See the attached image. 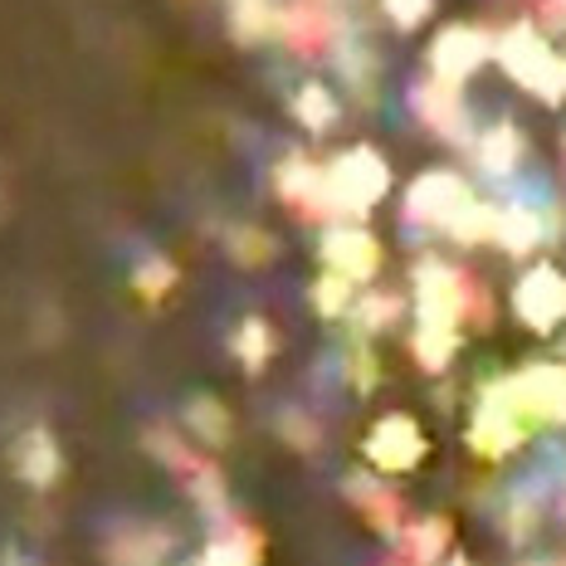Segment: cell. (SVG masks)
<instances>
[{"instance_id": "cell-1", "label": "cell", "mask_w": 566, "mask_h": 566, "mask_svg": "<svg viewBox=\"0 0 566 566\" xmlns=\"http://www.w3.org/2000/svg\"><path fill=\"white\" fill-rule=\"evenodd\" d=\"M499 59H503V69H509V74H513L523 88H537L542 98H562L566 64H562L557 54H552V44H542L527 25H517V30L503 34Z\"/></svg>"}, {"instance_id": "cell-2", "label": "cell", "mask_w": 566, "mask_h": 566, "mask_svg": "<svg viewBox=\"0 0 566 566\" xmlns=\"http://www.w3.org/2000/svg\"><path fill=\"white\" fill-rule=\"evenodd\" d=\"M381 191H386V161L367 147L347 151V157H337L333 167H327V200H333V210L361 216Z\"/></svg>"}, {"instance_id": "cell-3", "label": "cell", "mask_w": 566, "mask_h": 566, "mask_svg": "<svg viewBox=\"0 0 566 566\" xmlns=\"http://www.w3.org/2000/svg\"><path fill=\"white\" fill-rule=\"evenodd\" d=\"M503 396L513 400V410L523 420H566V371L562 367H533L513 381H503Z\"/></svg>"}, {"instance_id": "cell-4", "label": "cell", "mask_w": 566, "mask_h": 566, "mask_svg": "<svg viewBox=\"0 0 566 566\" xmlns=\"http://www.w3.org/2000/svg\"><path fill=\"white\" fill-rule=\"evenodd\" d=\"M513 308H517V317H523L527 327L552 333V327L566 317V279L552 264L523 274V283H517V293H513Z\"/></svg>"}, {"instance_id": "cell-5", "label": "cell", "mask_w": 566, "mask_h": 566, "mask_svg": "<svg viewBox=\"0 0 566 566\" xmlns=\"http://www.w3.org/2000/svg\"><path fill=\"white\" fill-rule=\"evenodd\" d=\"M367 454L376 469H386V474H406V469H416L424 459V434L420 424L410 416H386L376 420V430L367 434Z\"/></svg>"}, {"instance_id": "cell-6", "label": "cell", "mask_w": 566, "mask_h": 566, "mask_svg": "<svg viewBox=\"0 0 566 566\" xmlns=\"http://www.w3.org/2000/svg\"><path fill=\"white\" fill-rule=\"evenodd\" d=\"M464 210H469V191H464V181L450 176V171H430L410 186V220H420V226L450 230Z\"/></svg>"}, {"instance_id": "cell-7", "label": "cell", "mask_w": 566, "mask_h": 566, "mask_svg": "<svg viewBox=\"0 0 566 566\" xmlns=\"http://www.w3.org/2000/svg\"><path fill=\"white\" fill-rule=\"evenodd\" d=\"M483 59H489V40H483L479 30H469V25H454V30H444L440 40H434L430 64H434V78L459 84V78L474 74Z\"/></svg>"}, {"instance_id": "cell-8", "label": "cell", "mask_w": 566, "mask_h": 566, "mask_svg": "<svg viewBox=\"0 0 566 566\" xmlns=\"http://www.w3.org/2000/svg\"><path fill=\"white\" fill-rule=\"evenodd\" d=\"M327 264H333L337 279L347 283H361L376 274V264H381V254H376V240L361 230H337L327 234Z\"/></svg>"}, {"instance_id": "cell-9", "label": "cell", "mask_w": 566, "mask_h": 566, "mask_svg": "<svg viewBox=\"0 0 566 566\" xmlns=\"http://www.w3.org/2000/svg\"><path fill=\"white\" fill-rule=\"evenodd\" d=\"M416 98L420 117L434 127V133L454 137L459 127H464V103H459V84H444V78H424V84L410 93Z\"/></svg>"}, {"instance_id": "cell-10", "label": "cell", "mask_w": 566, "mask_h": 566, "mask_svg": "<svg viewBox=\"0 0 566 566\" xmlns=\"http://www.w3.org/2000/svg\"><path fill=\"white\" fill-rule=\"evenodd\" d=\"M200 566H259V537L250 533V527L234 523L230 533H220L216 542H210V552H206Z\"/></svg>"}, {"instance_id": "cell-11", "label": "cell", "mask_w": 566, "mask_h": 566, "mask_svg": "<svg viewBox=\"0 0 566 566\" xmlns=\"http://www.w3.org/2000/svg\"><path fill=\"white\" fill-rule=\"evenodd\" d=\"M493 240H499L509 254H527L537 244V216L527 206L499 210V220H493Z\"/></svg>"}, {"instance_id": "cell-12", "label": "cell", "mask_w": 566, "mask_h": 566, "mask_svg": "<svg viewBox=\"0 0 566 566\" xmlns=\"http://www.w3.org/2000/svg\"><path fill=\"white\" fill-rule=\"evenodd\" d=\"M444 547H450V527H444L440 517H424V523H416V527L406 533V557H410V566L440 562Z\"/></svg>"}, {"instance_id": "cell-13", "label": "cell", "mask_w": 566, "mask_h": 566, "mask_svg": "<svg viewBox=\"0 0 566 566\" xmlns=\"http://www.w3.org/2000/svg\"><path fill=\"white\" fill-rule=\"evenodd\" d=\"M517 151H523V137H517V127H493V133L483 137L479 157H483V167H489V171H513Z\"/></svg>"}, {"instance_id": "cell-14", "label": "cell", "mask_w": 566, "mask_h": 566, "mask_svg": "<svg viewBox=\"0 0 566 566\" xmlns=\"http://www.w3.org/2000/svg\"><path fill=\"white\" fill-rule=\"evenodd\" d=\"M450 352H454V327H430V323H420V333H416V357L424 361V367L440 371L444 361H450Z\"/></svg>"}, {"instance_id": "cell-15", "label": "cell", "mask_w": 566, "mask_h": 566, "mask_svg": "<svg viewBox=\"0 0 566 566\" xmlns=\"http://www.w3.org/2000/svg\"><path fill=\"white\" fill-rule=\"evenodd\" d=\"M289 40H293V50H317V44L327 40V15L323 10H308V6H298V10H289Z\"/></svg>"}, {"instance_id": "cell-16", "label": "cell", "mask_w": 566, "mask_h": 566, "mask_svg": "<svg viewBox=\"0 0 566 566\" xmlns=\"http://www.w3.org/2000/svg\"><path fill=\"white\" fill-rule=\"evenodd\" d=\"M293 113H298L308 127H327V123L337 117V98H333V93H327L323 84H308V88L298 93V98H293Z\"/></svg>"}, {"instance_id": "cell-17", "label": "cell", "mask_w": 566, "mask_h": 566, "mask_svg": "<svg viewBox=\"0 0 566 566\" xmlns=\"http://www.w3.org/2000/svg\"><path fill=\"white\" fill-rule=\"evenodd\" d=\"M54 469H59V454H54L50 434L34 430V434H30V479H34V483H50Z\"/></svg>"}, {"instance_id": "cell-18", "label": "cell", "mask_w": 566, "mask_h": 566, "mask_svg": "<svg viewBox=\"0 0 566 566\" xmlns=\"http://www.w3.org/2000/svg\"><path fill=\"white\" fill-rule=\"evenodd\" d=\"M269 347H274V337H269V327L259 323H244V333H240V357L250 361V367H264V357H269Z\"/></svg>"}, {"instance_id": "cell-19", "label": "cell", "mask_w": 566, "mask_h": 566, "mask_svg": "<svg viewBox=\"0 0 566 566\" xmlns=\"http://www.w3.org/2000/svg\"><path fill=\"white\" fill-rule=\"evenodd\" d=\"M352 283L347 279H337V274H327L323 283H317V308H323L327 317H337L342 308H347V298H352Z\"/></svg>"}, {"instance_id": "cell-20", "label": "cell", "mask_w": 566, "mask_h": 566, "mask_svg": "<svg viewBox=\"0 0 566 566\" xmlns=\"http://www.w3.org/2000/svg\"><path fill=\"white\" fill-rule=\"evenodd\" d=\"M430 6L434 0H386V15H391L400 30H410V25H420V20L430 15Z\"/></svg>"}, {"instance_id": "cell-21", "label": "cell", "mask_w": 566, "mask_h": 566, "mask_svg": "<svg viewBox=\"0 0 566 566\" xmlns=\"http://www.w3.org/2000/svg\"><path fill=\"white\" fill-rule=\"evenodd\" d=\"M391 313H396V303H391V298H381V303H376V298H367V303H361V323H367V327H381V323H391Z\"/></svg>"}, {"instance_id": "cell-22", "label": "cell", "mask_w": 566, "mask_h": 566, "mask_svg": "<svg viewBox=\"0 0 566 566\" xmlns=\"http://www.w3.org/2000/svg\"><path fill=\"white\" fill-rule=\"evenodd\" d=\"M137 283H147V293H167V283H171V264H161V259H157V264L147 269V279H137Z\"/></svg>"}, {"instance_id": "cell-23", "label": "cell", "mask_w": 566, "mask_h": 566, "mask_svg": "<svg viewBox=\"0 0 566 566\" xmlns=\"http://www.w3.org/2000/svg\"><path fill=\"white\" fill-rule=\"evenodd\" d=\"M450 566H469V562H450Z\"/></svg>"}, {"instance_id": "cell-24", "label": "cell", "mask_w": 566, "mask_h": 566, "mask_svg": "<svg viewBox=\"0 0 566 566\" xmlns=\"http://www.w3.org/2000/svg\"><path fill=\"white\" fill-rule=\"evenodd\" d=\"M391 566H410V562H391Z\"/></svg>"}, {"instance_id": "cell-25", "label": "cell", "mask_w": 566, "mask_h": 566, "mask_svg": "<svg viewBox=\"0 0 566 566\" xmlns=\"http://www.w3.org/2000/svg\"><path fill=\"white\" fill-rule=\"evenodd\" d=\"M557 6H566V0H557Z\"/></svg>"}]
</instances>
